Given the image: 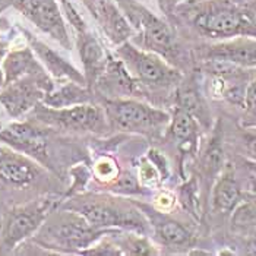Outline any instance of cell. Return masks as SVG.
<instances>
[{"instance_id": "obj_1", "label": "cell", "mask_w": 256, "mask_h": 256, "mask_svg": "<svg viewBox=\"0 0 256 256\" xmlns=\"http://www.w3.org/2000/svg\"><path fill=\"white\" fill-rule=\"evenodd\" d=\"M110 232L94 227L79 212L63 206L52 211L31 238L44 249L62 254H82Z\"/></svg>"}, {"instance_id": "obj_2", "label": "cell", "mask_w": 256, "mask_h": 256, "mask_svg": "<svg viewBox=\"0 0 256 256\" xmlns=\"http://www.w3.org/2000/svg\"><path fill=\"white\" fill-rule=\"evenodd\" d=\"M190 20L199 34L216 40L256 37V22L230 0H210L190 10Z\"/></svg>"}, {"instance_id": "obj_3", "label": "cell", "mask_w": 256, "mask_h": 256, "mask_svg": "<svg viewBox=\"0 0 256 256\" xmlns=\"http://www.w3.org/2000/svg\"><path fill=\"white\" fill-rule=\"evenodd\" d=\"M64 208L79 212L94 227L101 230H129L140 234L150 232V221L144 212L104 198H75L63 204Z\"/></svg>"}, {"instance_id": "obj_4", "label": "cell", "mask_w": 256, "mask_h": 256, "mask_svg": "<svg viewBox=\"0 0 256 256\" xmlns=\"http://www.w3.org/2000/svg\"><path fill=\"white\" fill-rule=\"evenodd\" d=\"M62 200L47 196L9 211L0 222V255L10 254L20 243L31 238Z\"/></svg>"}, {"instance_id": "obj_5", "label": "cell", "mask_w": 256, "mask_h": 256, "mask_svg": "<svg viewBox=\"0 0 256 256\" xmlns=\"http://www.w3.org/2000/svg\"><path fill=\"white\" fill-rule=\"evenodd\" d=\"M116 54L139 85L152 90H168L172 86H178L182 82V75L178 69L157 53L145 48L140 50L124 41L118 46Z\"/></svg>"}, {"instance_id": "obj_6", "label": "cell", "mask_w": 256, "mask_h": 256, "mask_svg": "<svg viewBox=\"0 0 256 256\" xmlns=\"http://www.w3.org/2000/svg\"><path fill=\"white\" fill-rule=\"evenodd\" d=\"M104 112L108 126L120 132L148 134L161 129L170 123L172 116L150 104L132 98L107 100Z\"/></svg>"}, {"instance_id": "obj_7", "label": "cell", "mask_w": 256, "mask_h": 256, "mask_svg": "<svg viewBox=\"0 0 256 256\" xmlns=\"http://www.w3.org/2000/svg\"><path fill=\"white\" fill-rule=\"evenodd\" d=\"M36 118L41 123L60 128L70 132H91L101 134L108 128V120L104 107L91 102L54 108L48 106H38L34 108Z\"/></svg>"}, {"instance_id": "obj_8", "label": "cell", "mask_w": 256, "mask_h": 256, "mask_svg": "<svg viewBox=\"0 0 256 256\" xmlns=\"http://www.w3.org/2000/svg\"><path fill=\"white\" fill-rule=\"evenodd\" d=\"M126 12L129 24L138 28L142 36V47L157 53L164 59H173L178 53V42L168 25L154 14L139 6L134 0H118Z\"/></svg>"}, {"instance_id": "obj_9", "label": "cell", "mask_w": 256, "mask_h": 256, "mask_svg": "<svg viewBox=\"0 0 256 256\" xmlns=\"http://www.w3.org/2000/svg\"><path fill=\"white\" fill-rule=\"evenodd\" d=\"M53 88L47 74L25 76L2 86L0 104L10 118H20L42 102Z\"/></svg>"}, {"instance_id": "obj_10", "label": "cell", "mask_w": 256, "mask_h": 256, "mask_svg": "<svg viewBox=\"0 0 256 256\" xmlns=\"http://www.w3.org/2000/svg\"><path fill=\"white\" fill-rule=\"evenodd\" d=\"M0 144L41 164H48L47 135L31 122H14L0 129Z\"/></svg>"}, {"instance_id": "obj_11", "label": "cell", "mask_w": 256, "mask_h": 256, "mask_svg": "<svg viewBox=\"0 0 256 256\" xmlns=\"http://www.w3.org/2000/svg\"><path fill=\"white\" fill-rule=\"evenodd\" d=\"M16 8L42 32L70 48V38L56 0H16Z\"/></svg>"}, {"instance_id": "obj_12", "label": "cell", "mask_w": 256, "mask_h": 256, "mask_svg": "<svg viewBox=\"0 0 256 256\" xmlns=\"http://www.w3.org/2000/svg\"><path fill=\"white\" fill-rule=\"evenodd\" d=\"M200 60H218L243 69H256V37L242 36L218 41L199 50Z\"/></svg>"}, {"instance_id": "obj_13", "label": "cell", "mask_w": 256, "mask_h": 256, "mask_svg": "<svg viewBox=\"0 0 256 256\" xmlns=\"http://www.w3.org/2000/svg\"><path fill=\"white\" fill-rule=\"evenodd\" d=\"M246 192L237 176L236 167L230 162L226 164L222 172L212 184L211 206L218 216H232L236 208L244 200Z\"/></svg>"}, {"instance_id": "obj_14", "label": "cell", "mask_w": 256, "mask_h": 256, "mask_svg": "<svg viewBox=\"0 0 256 256\" xmlns=\"http://www.w3.org/2000/svg\"><path fill=\"white\" fill-rule=\"evenodd\" d=\"M37 164L30 157L6 146H0V180L15 184L28 186L38 178Z\"/></svg>"}, {"instance_id": "obj_15", "label": "cell", "mask_w": 256, "mask_h": 256, "mask_svg": "<svg viewBox=\"0 0 256 256\" xmlns=\"http://www.w3.org/2000/svg\"><path fill=\"white\" fill-rule=\"evenodd\" d=\"M91 12L97 18L104 32L116 44H122L130 37L132 26L110 0H86Z\"/></svg>"}, {"instance_id": "obj_16", "label": "cell", "mask_w": 256, "mask_h": 256, "mask_svg": "<svg viewBox=\"0 0 256 256\" xmlns=\"http://www.w3.org/2000/svg\"><path fill=\"white\" fill-rule=\"evenodd\" d=\"M28 41L38 58L41 64L48 70V74L56 79H63V80H72L80 85H88L85 75H82L75 66H72L66 59H63L58 52L50 48L46 42L40 41L36 37L28 34Z\"/></svg>"}, {"instance_id": "obj_17", "label": "cell", "mask_w": 256, "mask_h": 256, "mask_svg": "<svg viewBox=\"0 0 256 256\" xmlns=\"http://www.w3.org/2000/svg\"><path fill=\"white\" fill-rule=\"evenodd\" d=\"M144 214L150 217V222L154 230V236L158 242L170 248H183L192 243V233L178 220L164 216L162 212L151 211L148 208H140Z\"/></svg>"}, {"instance_id": "obj_18", "label": "cell", "mask_w": 256, "mask_h": 256, "mask_svg": "<svg viewBox=\"0 0 256 256\" xmlns=\"http://www.w3.org/2000/svg\"><path fill=\"white\" fill-rule=\"evenodd\" d=\"M80 44H79V53L80 59L84 63L85 69V79L90 86L96 85L100 76L106 72L107 64H108V58L106 52L102 50L98 40L94 38L92 36L84 32L80 34Z\"/></svg>"}, {"instance_id": "obj_19", "label": "cell", "mask_w": 256, "mask_h": 256, "mask_svg": "<svg viewBox=\"0 0 256 256\" xmlns=\"http://www.w3.org/2000/svg\"><path fill=\"white\" fill-rule=\"evenodd\" d=\"M3 74H4V85L14 80H18L31 75L46 74L41 63L36 59V53L32 48H18L10 52L3 59Z\"/></svg>"}, {"instance_id": "obj_20", "label": "cell", "mask_w": 256, "mask_h": 256, "mask_svg": "<svg viewBox=\"0 0 256 256\" xmlns=\"http://www.w3.org/2000/svg\"><path fill=\"white\" fill-rule=\"evenodd\" d=\"M168 132L182 148H186L188 151L194 152L196 151L199 140V122L189 112L176 106L174 113L168 123Z\"/></svg>"}, {"instance_id": "obj_21", "label": "cell", "mask_w": 256, "mask_h": 256, "mask_svg": "<svg viewBox=\"0 0 256 256\" xmlns=\"http://www.w3.org/2000/svg\"><path fill=\"white\" fill-rule=\"evenodd\" d=\"M92 92L86 88V85H80L76 82L68 80L64 85H62L58 90H52L44 100L42 104L54 108L62 107H69V106H76L84 102H91Z\"/></svg>"}, {"instance_id": "obj_22", "label": "cell", "mask_w": 256, "mask_h": 256, "mask_svg": "<svg viewBox=\"0 0 256 256\" xmlns=\"http://www.w3.org/2000/svg\"><path fill=\"white\" fill-rule=\"evenodd\" d=\"M176 100H178V107L189 112L192 116L196 118L199 123L208 124V122H210L208 107H206L205 100L202 97L196 82L194 79L178 84Z\"/></svg>"}, {"instance_id": "obj_23", "label": "cell", "mask_w": 256, "mask_h": 256, "mask_svg": "<svg viewBox=\"0 0 256 256\" xmlns=\"http://www.w3.org/2000/svg\"><path fill=\"white\" fill-rule=\"evenodd\" d=\"M226 156L222 145L218 138H212V140L206 145L200 156V173L210 183L216 182L222 168L226 167Z\"/></svg>"}, {"instance_id": "obj_24", "label": "cell", "mask_w": 256, "mask_h": 256, "mask_svg": "<svg viewBox=\"0 0 256 256\" xmlns=\"http://www.w3.org/2000/svg\"><path fill=\"white\" fill-rule=\"evenodd\" d=\"M242 126L243 128H256V69H252L250 78L246 86L244 100L242 106Z\"/></svg>"}, {"instance_id": "obj_25", "label": "cell", "mask_w": 256, "mask_h": 256, "mask_svg": "<svg viewBox=\"0 0 256 256\" xmlns=\"http://www.w3.org/2000/svg\"><path fill=\"white\" fill-rule=\"evenodd\" d=\"M232 224L236 228H249L256 226V196L249 198L238 205L232 214Z\"/></svg>"}, {"instance_id": "obj_26", "label": "cell", "mask_w": 256, "mask_h": 256, "mask_svg": "<svg viewBox=\"0 0 256 256\" xmlns=\"http://www.w3.org/2000/svg\"><path fill=\"white\" fill-rule=\"evenodd\" d=\"M236 172L246 195L256 196V161L244 158L242 161L240 170L236 168Z\"/></svg>"}, {"instance_id": "obj_27", "label": "cell", "mask_w": 256, "mask_h": 256, "mask_svg": "<svg viewBox=\"0 0 256 256\" xmlns=\"http://www.w3.org/2000/svg\"><path fill=\"white\" fill-rule=\"evenodd\" d=\"M240 151L248 160L256 161V128H243L240 132Z\"/></svg>"}, {"instance_id": "obj_28", "label": "cell", "mask_w": 256, "mask_h": 256, "mask_svg": "<svg viewBox=\"0 0 256 256\" xmlns=\"http://www.w3.org/2000/svg\"><path fill=\"white\" fill-rule=\"evenodd\" d=\"M182 202L186 206V210L190 211V214H194V216L199 214L200 200L198 196V186L195 180L186 183V186L182 188Z\"/></svg>"}, {"instance_id": "obj_29", "label": "cell", "mask_w": 256, "mask_h": 256, "mask_svg": "<svg viewBox=\"0 0 256 256\" xmlns=\"http://www.w3.org/2000/svg\"><path fill=\"white\" fill-rule=\"evenodd\" d=\"M122 249H126V254H135V255H148L152 254L151 244L142 236H129L122 242Z\"/></svg>"}, {"instance_id": "obj_30", "label": "cell", "mask_w": 256, "mask_h": 256, "mask_svg": "<svg viewBox=\"0 0 256 256\" xmlns=\"http://www.w3.org/2000/svg\"><path fill=\"white\" fill-rule=\"evenodd\" d=\"M96 174L100 180L110 182L118 178V170L116 164L110 158H100L96 164Z\"/></svg>"}, {"instance_id": "obj_31", "label": "cell", "mask_w": 256, "mask_h": 256, "mask_svg": "<svg viewBox=\"0 0 256 256\" xmlns=\"http://www.w3.org/2000/svg\"><path fill=\"white\" fill-rule=\"evenodd\" d=\"M62 4H63V9H64V14L68 16L69 22L72 24V26L78 31V34H84L86 32L85 31V22L84 18L80 16V14H78V10L75 9V6L69 2V0H62Z\"/></svg>"}, {"instance_id": "obj_32", "label": "cell", "mask_w": 256, "mask_h": 256, "mask_svg": "<svg viewBox=\"0 0 256 256\" xmlns=\"http://www.w3.org/2000/svg\"><path fill=\"white\" fill-rule=\"evenodd\" d=\"M174 202H176V199H174V196L172 194H168V192H162V194H160L156 198V205H157L160 210H162V211L172 210L174 206Z\"/></svg>"}, {"instance_id": "obj_33", "label": "cell", "mask_w": 256, "mask_h": 256, "mask_svg": "<svg viewBox=\"0 0 256 256\" xmlns=\"http://www.w3.org/2000/svg\"><path fill=\"white\" fill-rule=\"evenodd\" d=\"M3 54H4V48L0 47V88L4 85V74H3Z\"/></svg>"}]
</instances>
